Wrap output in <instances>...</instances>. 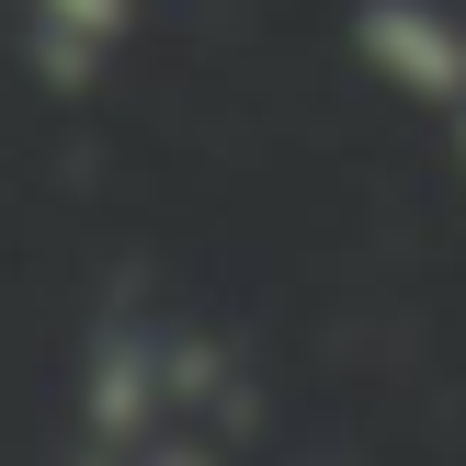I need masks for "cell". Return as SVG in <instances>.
<instances>
[{"label":"cell","instance_id":"6da1fadb","mask_svg":"<svg viewBox=\"0 0 466 466\" xmlns=\"http://www.w3.org/2000/svg\"><path fill=\"white\" fill-rule=\"evenodd\" d=\"M353 57L410 103H466V23L444 0H353Z\"/></svg>","mask_w":466,"mask_h":466},{"label":"cell","instance_id":"7a4b0ae2","mask_svg":"<svg viewBox=\"0 0 466 466\" xmlns=\"http://www.w3.org/2000/svg\"><path fill=\"white\" fill-rule=\"evenodd\" d=\"M159 410H171V353H159L148 330H126L114 319L103 341H91V364H80V432L103 455H137L159 432Z\"/></svg>","mask_w":466,"mask_h":466},{"label":"cell","instance_id":"3957f363","mask_svg":"<svg viewBox=\"0 0 466 466\" xmlns=\"http://www.w3.org/2000/svg\"><path fill=\"white\" fill-rule=\"evenodd\" d=\"M126 35H137V0H35V80L46 91H91Z\"/></svg>","mask_w":466,"mask_h":466},{"label":"cell","instance_id":"277c9868","mask_svg":"<svg viewBox=\"0 0 466 466\" xmlns=\"http://www.w3.org/2000/svg\"><path fill=\"white\" fill-rule=\"evenodd\" d=\"M126 466H228V455L205 444V432H148V444H137Z\"/></svg>","mask_w":466,"mask_h":466},{"label":"cell","instance_id":"5b68a950","mask_svg":"<svg viewBox=\"0 0 466 466\" xmlns=\"http://www.w3.org/2000/svg\"><path fill=\"white\" fill-rule=\"evenodd\" d=\"M455 137H466V103H455Z\"/></svg>","mask_w":466,"mask_h":466}]
</instances>
